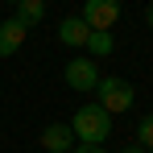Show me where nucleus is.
I'll use <instances>...</instances> for the list:
<instances>
[{"instance_id":"0eeeda50","label":"nucleus","mask_w":153,"mask_h":153,"mask_svg":"<svg viewBox=\"0 0 153 153\" xmlns=\"http://www.w3.org/2000/svg\"><path fill=\"white\" fill-rule=\"evenodd\" d=\"M87 33L91 29L83 25V17H62V25H58V37H62V46H87Z\"/></svg>"},{"instance_id":"9d476101","label":"nucleus","mask_w":153,"mask_h":153,"mask_svg":"<svg viewBox=\"0 0 153 153\" xmlns=\"http://www.w3.org/2000/svg\"><path fill=\"white\" fill-rule=\"evenodd\" d=\"M137 145H141L145 153L153 149V112H149V116H141V124H137Z\"/></svg>"},{"instance_id":"20e7f679","label":"nucleus","mask_w":153,"mask_h":153,"mask_svg":"<svg viewBox=\"0 0 153 153\" xmlns=\"http://www.w3.org/2000/svg\"><path fill=\"white\" fill-rule=\"evenodd\" d=\"M66 87L71 91H95V83H100V66H95V58H87V54H79V58H71L66 62Z\"/></svg>"},{"instance_id":"ddd939ff","label":"nucleus","mask_w":153,"mask_h":153,"mask_svg":"<svg viewBox=\"0 0 153 153\" xmlns=\"http://www.w3.org/2000/svg\"><path fill=\"white\" fill-rule=\"evenodd\" d=\"M120 153H145V149H141V145H124Z\"/></svg>"},{"instance_id":"4468645a","label":"nucleus","mask_w":153,"mask_h":153,"mask_svg":"<svg viewBox=\"0 0 153 153\" xmlns=\"http://www.w3.org/2000/svg\"><path fill=\"white\" fill-rule=\"evenodd\" d=\"M8 4H21V0H8Z\"/></svg>"},{"instance_id":"f8f14e48","label":"nucleus","mask_w":153,"mask_h":153,"mask_svg":"<svg viewBox=\"0 0 153 153\" xmlns=\"http://www.w3.org/2000/svg\"><path fill=\"white\" fill-rule=\"evenodd\" d=\"M145 25L153 29V4H149V8H145Z\"/></svg>"},{"instance_id":"7ed1b4c3","label":"nucleus","mask_w":153,"mask_h":153,"mask_svg":"<svg viewBox=\"0 0 153 153\" xmlns=\"http://www.w3.org/2000/svg\"><path fill=\"white\" fill-rule=\"evenodd\" d=\"M79 17L91 33H112V25L120 21V0H87Z\"/></svg>"},{"instance_id":"1a4fd4ad","label":"nucleus","mask_w":153,"mask_h":153,"mask_svg":"<svg viewBox=\"0 0 153 153\" xmlns=\"http://www.w3.org/2000/svg\"><path fill=\"white\" fill-rule=\"evenodd\" d=\"M112 50H116L112 33H87V58H108Z\"/></svg>"},{"instance_id":"423d86ee","label":"nucleus","mask_w":153,"mask_h":153,"mask_svg":"<svg viewBox=\"0 0 153 153\" xmlns=\"http://www.w3.org/2000/svg\"><path fill=\"white\" fill-rule=\"evenodd\" d=\"M29 29L17 21V17H8V21H0V58H13V54L25 46Z\"/></svg>"},{"instance_id":"6e6552de","label":"nucleus","mask_w":153,"mask_h":153,"mask_svg":"<svg viewBox=\"0 0 153 153\" xmlns=\"http://www.w3.org/2000/svg\"><path fill=\"white\" fill-rule=\"evenodd\" d=\"M13 8H17V21L25 29L42 25V17H46V0H21V4H13Z\"/></svg>"},{"instance_id":"f03ea898","label":"nucleus","mask_w":153,"mask_h":153,"mask_svg":"<svg viewBox=\"0 0 153 153\" xmlns=\"http://www.w3.org/2000/svg\"><path fill=\"white\" fill-rule=\"evenodd\" d=\"M132 100H137V91H132V83H128V79H120V75L100 79V83H95V103H100L108 116L128 112V108H132Z\"/></svg>"},{"instance_id":"f257e3e1","label":"nucleus","mask_w":153,"mask_h":153,"mask_svg":"<svg viewBox=\"0 0 153 153\" xmlns=\"http://www.w3.org/2000/svg\"><path fill=\"white\" fill-rule=\"evenodd\" d=\"M66 124H71V132H75L79 145H103V141L112 137V116L103 112L100 103H83Z\"/></svg>"},{"instance_id":"9b49d317","label":"nucleus","mask_w":153,"mask_h":153,"mask_svg":"<svg viewBox=\"0 0 153 153\" xmlns=\"http://www.w3.org/2000/svg\"><path fill=\"white\" fill-rule=\"evenodd\" d=\"M71 153H108V149H103V145H75Z\"/></svg>"},{"instance_id":"39448f33","label":"nucleus","mask_w":153,"mask_h":153,"mask_svg":"<svg viewBox=\"0 0 153 153\" xmlns=\"http://www.w3.org/2000/svg\"><path fill=\"white\" fill-rule=\"evenodd\" d=\"M42 145H46V153H71L79 141H75V132H71V124H58L54 120V124L42 128Z\"/></svg>"}]
</instances>
